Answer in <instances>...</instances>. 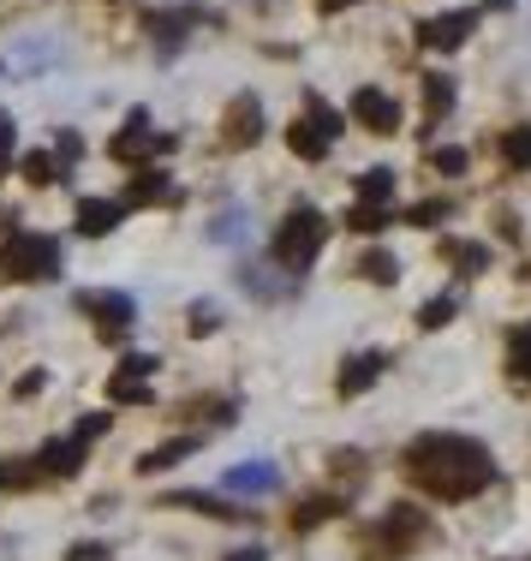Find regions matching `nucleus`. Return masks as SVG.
<instances>
[{
  "instance_id": "f257e3e1",
  "label": "nucleus",
  "mask_w": 531,
  "mask_h": 561,
  "mask_svg": "<svg viewBox=\"0 0 531 561\" xmlns=\"http://www.w3.org/2000/svg\"><path fill=\"white\" fill-rule=\"evenodd\" d=\"M406 472H413L418 490H430V496L466 502L496 478V460H489L484 443H472V436H460V431H430L406 448Z\"/></svg>"
},
{
  "instance_id": "f03ea898",
  "label": "nucleus",
  "mask_w": 531,
  "mask_h": 561,
  "mask_svg": "<svg viewBox=\"0 0 531 561\" xmlns=\"http://www.w3.org/2000/svg\"><path fill=\"white\" fill-rule=\"evenodd\" d=\"M323 245H328V221L316 216L311 204H299L293 216L281 221V233H275V270H287V275H304L316 257H323Z\"/></svg>"
},
{
  "instance_id": "7ed1b4c3",
  "label": "nucleus",
  "mask_w": 531,
  "mask_h": 561,
  "mask_svg": "<svg viewBox=\"0 0 531 561\" xmlns=\"http://www.w3.org/2000/svg\"><path fill=\"white\" fill-rule=\"evenodd\" d=\"M66 270V245L48 233H12L0 245V280H55Z\"/></svg>"
},
{
  "instance_id": "20e7f679",
  "label": "nucleus",
  "mask_w": 531,
  "mask_h": 561,
  "mask_svg": "<svg viewBox=\"0 0 531 561\" xmlns=\"http://www.w3.org/2000/svg\"><path fill=\"white\" fill-rule=\"evenodd\" d=\"M340 138V114L328 108V102H311V114L293 119V131H287V144H293V156H304V162H323L328 144Z\"/></svg>"
},
{
  "instance_id": "39448f33",
  "label": "nucleus",
  "mask_w": 531,
  "mask_h": 561,
  "mask_svg": "<svg viewBox=\"0 0 531 561\" xmlns=\"http://www.w3.org/2000/svg\"><path fill=\"white\" fill-rule=\"evenodd\" d=\"M155 365H162L155 353H126V358H119V370L108 377V400H119V407H143V400H150Z\"/></svg>"
},
{
  "instance_id": "423d86ee",
  "label": "nucleus",
  "mask_w": 531,
  "mask_h": 561,
  "mask_svg": "<svg viewBox=\"0 0 531 561\" xmlns=\"http://www.w3.org/2000/svg\"><path fill=\"white\" fill-rule=\"evenodd\" d=\"M150 150H174V138H155L150 114L131 108V114H126V131H119V138H108V156H114V162H143Z\"/></svg>"
},
{
  "instance_id": "0eeeda50",
  "label": "nucleus",
  "mask_w": 531,
  "mask_h": 561,
  "mask_svg": "<svg viewBox=\"0 0 531 561\" xmlns=\"http://www.w3.org/2000/svg\"><path fill=\"white\" fill-rule=\"evenodd\" d=\"M472 31H477V12L460 7V12H436V19H424L418 24V43L430 48V55H448V48H460Z\"/></svg>"
},
{
  "instance_id": "6e6552de",
  "label": "nucleus",
  "mask_w": 531,
  "mask_h": 561,
  "mask_svg": "<svg viewBox=\"0 0 531 561\" xmlns=\"http://www.w3.org/2000/svg\"><path fill=\"white\" fill-rule=\"evenodd\" d=\"M353 119L365 131H401V102L389 96V90H377V84H365V90H353Z\"/></svg>"
},
{
  "instance_id": "1a4fd4ad",
  "label": "nucleus",
  "mask_w": 531,
  "mask_h": 561,
  "mask_svg": "<svg viewBox=\"0 0 531 561\" xmlns=\"http://www.w3.org/2000/svg\"><path fill=\"white\" fill-rule=\"evenodd\" d=\"M78 311L96 317L102 335H119V329H131L138 305H131V293H78Z\"/></svg>"
},
{
  "instance_id": "9d476101",
  "label": "nucleus",
  "mask_w": 531,
  "mask_h": 561,
  "mask_svg": "<svg viewBox=\"0 0 531 561\" xmlns=\"http://www.w3.org/2000/svg\"><path fill=\"white\" fill-rule=\"evenodd\" d=\"M413 538H424V514H418V507H394V514L370 531V550H377V556H401Z\"/></svg>"
},
{
  "instance_id": "9b49d317",
  "label": "nucleus",
  "mask_w": 531,
  "mask_h": 561,
  "mask_svg": "<svg viewBox=\"0 0 531 561\" xmlns=\"http://www.w3.org/2000/svg\"><path fill=\"white\" fill-rule=\"evenodd\" d=\"M221 126H228V131H221V144H228V150H245V144H257V138H263V102H257V96H233Z\"/></svg>"
},
{
  "instance_id": "f8f14e48",
  "label": "nucleus",
  "mask_w": 531,
  "mask_h": 561,
  "mask_svg": "<svg viewBox=\"0 0 531 561\" xmlns=\"http://www.w3.org/2000/svg\"><path fill=\"white\" fill-rule=\"evenodd\" d=\"M192 24H209L204 7H168V12H150V36L162 43V55H174V48L192 36Z\"/></svg>"
},
{
  "instance_id": "ddd939ff",
  "label": "nucleus",
  "mask_w": 531,
  "mask_h": 561,
  "mask_svg": "<svg viewBox=\"0 0 531 561\" xmlns=\"http://www.w3.org/2000/svg\"><path fill=\"white\" fill-rule=\"evenodd\" d=\"M84 448H90V436H55V443H43V454H36V472H48V478H72L78 466H84Z\"/></svg>"
},
{
  "instance_id": "4468645a",
  "label": "nucleus",
  "mask_w": 531,
  "mask_h": 561,
  "mask_svg": "<svg viewBox=\"0 0 531 561\" xmlns=\"http://www.w3.org/2000/svg\"><path fill=\"white\" fill-rule=\"evenodd\" d=\"M119 221H126V204H119V197H78V233L102 239V233H114Z\"/></svg>"
},
{
  "instance_id": "2eb2a0df",
  "label": "nucleus",
  "mask_w": 531,
  "mask_h": 561,
  "mask_svg": "<svg viewBox=\"0 0 531 561\" xmlns=\"http://www.w3.org/2000/svg\"><path fill=\"white\" fill-rule=\"evenodd\" d=\"M228 490H233V496H275V490H281V472H275L269 460L233 466V472H228Z\"/></svg>"
},
{
  "instance_id": "dca6fc26",
  "label": "nucleus",
  "mask_w": 531,
  "mask_h": 561,
  "mask_svg": "<svg viewBox=\"0 0 531 561\" xmlns=\"http://www.w3.org/2000/svg\"><path fill=\"white\" fill-rule=\"evenodd\" d=\"M389 370V353H358L340 365V394H365V389H377V377Z\"/></svg>"
},
{
  "instance_id": "f3484780",
  "label": "nucleus",
  "mask_w": 531,
  "mask_h": 561,
  "mask_svg": "<svg viewBox=\"0 0 531 561\" xmlns=\"http://www.w3.org/2000/svg\"><path fill=\"white\" fill-rule=\"evenodd\" d=\"M442 257L454 263L460 275H484L489 270V245H477V239H442Z\"/></svg>"
},
{
  "instance_id": "a211bd4d",
  "label": "nucleus",
  "mask_w": 531,
  "mask_h": 561,
  "mask_svg": "<svg viewBox=\"0 0 531 561\" xmlns=\"http://www.w3.org/2000/svg\"><path fill=\"white\" fill-rule=\"evenodd\" d=\"M358 204L389 209V204H394V168H370L365 180H358Z\"/></svg>"
},
{
  "instance_id": "6ab92c4d",
  "label": "nucleus",
  "mask_w": 531,
  "mask_h": 561,
  "mask_svg": "<svg viewBox=\"0 0 531 561\" xmlns=\"http://www.w3.org/2000/svg\"><path fill=\"white\" fill-rule=\"evenodd\" d=\"M192 448H197V436H174V443H162V448H150V454H143V460H138V472H168V466H180Z\"/></svg>"
},
{
  "instance_id": "aec40b11",
  "label": "nucleus",
  "mask_w": 531,
  "mask_h": 561,
  "mask_svg": "<svg viewBox=\"0 0 531 561\" xmlns=\"http://www.w3.org/2000/svg\"><path fill=\"white\" fill-rule=\"evenodd\" d=\"M501 162L513 173H531V126H508L501 131Z\"/></svg>"
},
{
  "instance_id": "412c9836",
  "label": "nucleus",
  "mask_w": 531,
  "mask_h": 561,
  "mask_svg": "<svg viewBox=\"0 0 531 561\" xmlns=\"http://www.w3.org/2000/svg\"><path fill=\"white\" fill-rule=\"evenodd\" d=\"M155 197H168V173H162V168H143L138 180H131V192L119 197V204L131 209V204H155Z\"/></svg>"
},
{
  "instance_id": "4be33fe9",
  "label": "nucleus",
  "mask_w": 531,
  "mask_h": 561,
  "mask_svg": "<svg viewBox=\"0 0 531 561\" xmlns=\"http://www.w3.org/2000/svg\"><path fill=\"white\" fill-rule=\"evenodd\" d=\"M508 370H513L520 382H531V323H520V329L508 335Z\"/></svg>"
},
{
  "instance_id": "5701e85b",
  "label": "nucleus",
  "mask_w": 531,
  "mask_h": 561,
  "mask_svg": "<svg viewBox=\"0 0 531 561\" xmlns=\"http://www.w3.org/2000/svg\"><path fill=\"white\" fill-rule=\"evenodd\" d=\"M239 280H245V293H257V299H281V293L293 287V280H275L263 263H245V275H239Z\"/></svg>"
},
{
  "instance_id": "b1692460",
  "label": "nucleus",
  "mask_w": 531,
  "mask_h": 561,
  "mask_svg": "<svg viewBox=\"0 0 531 561\" xmlns=\"http://www.w3.org/2000/svg\"><path fill=\"white\" fill-rule=\"evenodd\" d=\"M335 514H340L335 496H316V502H304L293 514V531H311V526H323V519H335Z\"/></svg>"
},
{
  "instance_id": "393cba45",
  "label": "nucleus",
  "mask_w": 531,
  "mask_h": 561,
  "mask_svg": "<svg viewBox=\"0 0 531 561\" xmlns=\"http://www.w3.org/2000/svg\"><path fill=\"white\" fill-rule=\"evenodd\" d=\"M389 221H394V209H370V204H353V209H347V227H353V233H382Z\"/></svg>"
},
{
  "instance_id": "a878e982",
  "label": "nucleus",
  "mask_w": 531,
  "mask_h": 561,
  "mask_svg": "<svg viewBox=\"0 0 531 561\" xmlns=\"http://www.w3.org/2000/svg\"><path fill=\"white\" fill-rule=\"evenodd\" d=\"M358 270H365V280H377V287H394V280H401V263H394L389 251H370Z\"/></svg>"
},
{
  "instance_id": "bb28decb",
  "label": "nucleus",
  "mask_w": 531,
  "mask_h": 561,
  "mask_svg": "<svg viewBox=\"0 0 531 561\" xmlns=\"http://www.w3.org/2000/svg\"><path fill=\"white\" fill-rule=\"evenodd\" d=\"M454 305H460V299H448V293H442V299H424L418 329H442V323H454Z\"/></svg>"
},
{
  "instance_id": "cd10ccee",
  "label": "nucleus",
  "mask_w": 531,
  "mask_h": 561,
  "mask_svg": "<svg viewBox=\"0 0 531 561\" xmlns=\"http://www.w3.org/2000/svg\"><path fill=\"white\" fill-rule=\"evenodd\" d=\"M430 168H436V173H466V150H460V144H436V150H430Z\"/></svg>"
},
{
  "instance_id": "c85d7f7f",
  "label": "nucleus",
  "mask_w": 531,
  "mask_h": 561,
  "mask_svg": "<svg viewBox=\"0 0 531 561\" xmlns=\"http://www.w3.org/2000/svg\"><path fill=\"white\" fill-rule=\"evenodd\" d=\"M424 102H430V114H448L454 108V84L448 78H424Z\"/></svg>"
},
{
  "instance_id": "c756f323",
  "label": "nucleus",
  "mask_w": 531,
  "mask_h": 561,
  "mask_svg": "<svg viewBox=\"0 0 531 561\" xmlns=\"http://www.w3.org/2000/svg\"><path fill=\"white\" fill-rule=\"evenodd\" d=\"M78 156H84V138H78V131H60V138H55V162H60V180H66V168H72Z\"/></svg>"
},
{
  "instance_id": "7c9ffc66",
  "label": "nucleus",
  "mask_w": 531,
  "mask_h": 561,
  "mask_svg": "<svg viewBox=\"0 0 531 561\" xmlns=\"http://www.w3.org/2000/svg\"><path fill=\"white\" fill-rule=\"evenodd\" d=\"M209 239H221V245H239V239H245V216H239V209H228V216L209 227Z\"/></svg>"
},
{
  "instance_id": "2f4dec72",
  "label": "nucleus",
  "mask_w": 531,
  "mask_h": 561,
  "mask_svg": "<svg viewBox=\"0 0 531 561\" xmlns=\"http://www.w3.org/2000/svg\"><path fill=\"white\" fill-rule=\"evenodd\" d=\"M216 323H221V311L197 299V305H192V335H216Z\"/></svg>"
},
{
  "instance_id": "473e14b6",
  "label": "nucleus",
  "mask_w": 531,
  "mask_h": 561,
  "mask_svg": "<svg viewBox=\"0 0 531 561\" xmlns=\"http://www.w3.org/2000/svg\"><path fill=\"white\" fill-rule=\"evenodd\" d=\"M24 173H31L36 185H55L60 173H55V156H24Z\"/></svg>"
},
{
  "instance_id": "72a5a7b5",
  "label": "nucleus",
  "mask_w": 531,
  "mask_h": 561,
  "mask_svg": "<svg viewBox=\"0 0 531 561\" xmlns=\"http://www.w3.org/2000/svg\"><path fill=\"white\" fill-rule=\"evenodd\" d=\"M406 221H413V227H436V221H448V204H436V197H430V204L406 209Z\"/></svg>"
},
{
  "instance_id": "f704fd0d",
  "label": "nucleus",
  "mask_w": 531,
  "mask_h": 561,
  "mask_svg": "<svg viewBox=\"0 0 531 561\" xmlns=\"http://www.w3.org/2000/svg\"><path fill=\"white\" fill-rule=\"evenodd\" d=\"M12 144H19V126H12V114H0V173L12 168Z\"/></svg>"
},
{
  "instance_id": "c9c22d12",
  "label": "nucleus",
  "mask_w": 531,
  "mask_h": 561,
  "mask_svg": "<svg viewBox=\"0 0 531 561\" xmlns=\"http://www.w3.org/2000/svg\"><path fill=\"white\" fill-rule=\"evenodd\" d=\"M66 561H108V543L84 538V543H72V550H66Z\"/></svg>"
},
{
  "instance_id": "e433bc0d",
  "label": "nucleus",
  "mask_w": 531,
  "mask_h": 561,
  "mask_svg": "<svg viewBox=\"0 0 531 561\" xmlns=\"http://www.w3.org/2000/svg\"><path fill=\"white\" fill-rule=\"evenodd\" d=\"M323 12H340V7H358V0H316Z\"/></svg>"
},
{
  "instance_id": "4c0bfd02",
  "label": "nucleus",
  "mask_w": 531,
  "mask_h": 561,
  "mask_svg": "<svg viewBox=\"0 0 531 561\" xmlns=\"http://www.w3.org/2000/svg\"><path fill=\"white\" fill-rule=\"evenodd\" d=\"M228 561H263V550H233Z\"/></svg>"
}]
</instances>
